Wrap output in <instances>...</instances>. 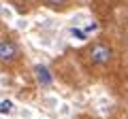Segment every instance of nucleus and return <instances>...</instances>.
I'll list each match as a JSON object with an SVG mask.
<instances>
[{"label": "nucleus", "mask_w": 128, "mask_h": 119, "mask_svg": "<svg viewBox=\"0 0 128 119\" xmlns=\"http://www.w3.org/2000/svg\"><path fill=\"white\" fill-rule=\"evenodd\" d=\"M34 74H36V79H38V83L41 85H45V87H49L51 85V74H49V70H47V66H43V64H36L34 66Z\"/></svg>", "instance_id": "3"}, {"label": "nucleus", "mask_w": 128, "mask_h": 119, "mask_svg": "<svg viewBox=\"0 0 128 119\" xmlns=\"http://www.w3.org/2000/svg\"><path fill=\"white\" fill-rule=\"evenodd\" d=\"M0 17H4V19H13V11L0 4Z\"/></svg>", "instance_id": "7"}, {"label": "nucleus", "mask_w": 128, "mask_h": 119, "mask_svg": "<svg viewBox=\"0 0 128 119\" xmlns=\"http://www.w3.org/2000/svg\"><path fill=\"white\" fill-rule=\"evenodd\" d=\"M17 58H19V47H17V43L11 41V38L0 41V62L11 64V62H15Z\"/></svg>", "instance_id": "2"}, {"label": "nucleus", "mask_w": 128, "mask_h": 119, "mask_svg": "<svg viewBox=\"0 0 128 119\" xmlns=\"http://www.w3.org/2000/svg\"><path fill=\"white\" fill-rule=\"evenodd\" d=\"M68 34H70V38H73V41H81V43H83V41H88V36H90V34L83 32L81 28H70Z\"/></svg>", "instance_id": "5"}, {"label": "nucleus", "mask_w": 128, "mask_h": 119, "mask_svg": "<svg viewBox=\"0 0 128 119\" xmlns=\"http://www.w3.org/2000/svg\"><path fill=\"white\" fill-rule=\"evenodd\" d=\"M15 111H17V104L11 98H2L0 100V115H13Z\"/></svg>", "instance_id": "4"}, {"label": "nucleus", "mask_w": 128, "mask_h": 119, "mask_svg": "<svg viewBox=\"0 0 128 119\" xmlns=\"http://www.w3.org/2000/svg\"><path fill=\"white\" fill-rule=\"evenodd\" d=\"M47 4L51 9H64V6L68 4V0H47Z\"/></svg>", "instance_id": "6"}, {"label": "nucleus", "mask_w": 128, "mask_h": 119, "mask_svg": "<svg viewBox=\"0 0 128 119\" xmlns=\"http://www.w3.org/2000/svg\"><path fill=\"white\" fill-rule=\"evenodd\" d=\"M111 58H113V49H111L109 45H105V43H98V45H94V47L90 49V60H92V64L105 66L107 62H111Z\"/></svg>", "instance_id": "1"}]
</instances>
